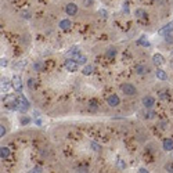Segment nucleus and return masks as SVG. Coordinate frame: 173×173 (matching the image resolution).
Wrapping results in <instances>:
<instances>
[{
    "label": "nucleus",
    "mask_w": 173,
    "mask_h": 173,
    "mask_svg": "<svg viewBox=\"0 0 173 173\" xmlns=\"http://www.w3.org/2000/svg\"><path fill=\"white\" fill-rule=\"evenodd\" d=\"M4 134H6V127H4L3 125H1V127H0V136L3 137Z\"/></svg>",
    "instance_id": "28"
},
{
    "label": "nucleus",
    "mask_w": 173,
    "mask_h": 173,
    "mask_svg": "<svg viewBox=\"0 0 173 173\" xmlns=\"http://www.w3.org/2000/svg\"><path fill=\"white\" fill-rule=\"evenodd\" d=\"M123 10L126 11V13H129V7H127V3H125V4H123Z\"/></svg>",
    "instance_id": "35"
},
{
    "label": "nucleus",
    "mask_w": 173,
    "mask_h": 173,
    "mask_svg": "<svg viewBox=\"0 0 173 173\" xmlns=\"http://www.w3.org/2000/svg\"><path fill=\"white\" fill-rule=\"evenodd\" d=\"M119 103H121V100H119V97L116 94H111V96L107 98V104H108L109 107H118Z\"/></svg>",
    "instance_id": "5"
},
{
    "label": "nucleus",
    "mask_w": 173,
    "mask_h": 173,
    "mask_svg": "<svg viewBox=\"0 0 173 173\" xmlns=\"http://www.w3.org/2000/svg\"><path fill=\"white\" fill-rule=\"evenodd\" d=\"M100 14L103 15V17H107V11H105V10H100Z\"/></svg>",
    "instance_id": "36"
},
{
    "label": "nucleus",
    "mask_w": 173,
    "mask_h": 173,
    "mask_svg": "<svg viewBox=\"0 0 173 173\" xmlns=\"http://www.w3.org/2000/svg\"><path fill=\"white\" fill-rule=\"evenodd\" d=\"M64 65H65V68H67V71H69V72H76L78 68H79V64H78L73 58H71V60H65Z\"/></svg>",
    "instance_id": "3"
},
{
    "label": "nucleus",
    "mask_w": 173,
    "mask_h": 173,
    "mask_svg": "<svg viewBox=\"0 0 173 173\" xmlns=\"http://www.w3.org/2000/svg\"><path fill=\"white\" fill-rule=\"evenodd\" d=\"M28 87L31 89V90H33V87H35V80H33V79H29V80H28Z\"/></svg>",
    "instance_id": "25"
},
{
    "label": "nucleus",
    "mask_w": 173,
    "mask_h": 173,
    "mask_svg": "<svg viewBox=\"0 0 173 173\" xmlns=\"http://www.w3.org/2000/svg\"><path fill=\"white\" fill-rule=\"evenodd\" d=\"M145 15H147V14H145V11L143 10V8H137V10H136V17H137V18H144Z\"/></svg>",
    "instance_id": "17"
},
{
    "label": "nucleus",
    "mask_w": 173,
    "mask_h": 173,
    "mask_svg": "<svg viewBox=\"0 0 173 173\" xmlns=\"http://www.w3.org/2000/svg\"><path fill=\"white\" fill-rule=\"evenodd\" d=\"M8 157H10V150L7 147H1V150H0V158L7 159Z\"/></svg>",
    "instance_id": "13"
},
{
    "label": "nucleus",
    "mask_w": 173,
    "mask_h": 173,
    "mask_svg": "<svg viewBox=\"0 0 173 173\" xmlns=\"http://www.w3.org/2000/svg\"><path fill=\"white\" fill-rule=\"evenodd\" d=\"M166 169H168V172H173V166L168 163V165H166Z\"/></svg>",
    "instance_id": "34"
},
{
    "label": "nucleus",
    "mask_w": 173,
    "mask_h": 173,
    "mask_svg": "<svg viewBox=\"0 0 173 173\" xmlns=\"http://www.w3.org/2000/svg\"><path fill=\"white\" fill-rule=\"evenodd\" d=\"M89 109H90L91 112H96L97 111V104H96L94 101H90V103H89Z\"/></svg>",
    "instance_id": "19"
},
{
    "label": "nucleus",
    "mask_w": 173,
    "mask_h": 173,
    "mask_svg": "<svg viewBox=\"0 0 173 173\" xmlns=\"http://www.w3.org/2000/svg\"><path fill=\"white\" fill-rule=\"evenodd\" d=\"M157 78L161 80H166V78H168V75H166V72L163 71V69H157Z\"/></svg>",
    "instance_id": "16"
},
{
    "label": "nucleus",
    "mask_w": 173,
    "mask_h": 173,
    "mask_svg": "<svg viewBox=\"0 0 173 173\" xmlns=\"http://www.w3.org/2000/svg\"><path fill=\"white\" fill-rule=\"evenodd\" d=\"M162 147H163V150H165V151H172V150H173V140H170V139H166V140H163Z\"/></svg>",
    "instance_id": "9"
},
{
    "label": "nucleus",
    "mask_w": 173,
    "mask_h": 173,
    "mask_svg": "<svg viewBox=\"0 0 173 173\" xmlns=\"http://www.w3.org/2000/svg\"><path fill=\"white\" fill-rule=\"evenodd\" d=\"M159 98H161V100H168V98H169V93H168V90H161L159 91Z\"/></svg>",
    "instance_id": "18"
},
{
    "label": "nucleus",
    "mask_w": 173,
    "mask_h": 173,
    "mask_svg": "<svg viewBox=\"0 0 173 173\" xmlns=\"http://www.w3.org/2000/svg\"><path fill=\"white\" fill-rule=\"evenodd\" d=\"M17 101H18V111L22 112V114H25L29 109V101L26 100L25 96H22V94H19L18 97H17Z\"/></svg>",
    "instance_id": "1"
},
{
    "label": "nucleus",
    "mask_w": 173,
    "mask_h": 173,
    "mask_svg": "<svg viewBox=\"0 0 173 173\" xmlns=\"http://www.w3.org/2000/svg\"><path fill=\"white\" fill-rule=\"evenodd\" d=\"M121 90L126 94V96H134V94H137V89L132 83H125V85H122V86H121Z\"/></svg>",
    "instance_id": "2"
},
{
    "label": "nucleus",
    "mask_w": 173,
    "mask_h": 173,
    "mask_svg": "<svg viewBox=\"0 0 173 173\" xmlns=\"http://www.w3.org/2000/svg\"><path fill=\"white\" fill-rule=\"evenodd\" d=\"M154 104H155V98L151 97V96H145V97L143 98V105H144L147 109L152 108V107H154Z\"/></svg>",
    "instance_id": "6"
},
{
    "label": "nucleus",
    "mask_w": 173,
    "mask_h": 173,
    "mask_svg": "<svg viewBox=\"0 0 173 173\" xmlns=\"http://www.w3.org/2000/svg\"><path fill=\"white\" fill-rule=\"evenodd\" d=\"M8 90H10V82H8L7 78H3L1 79V91L7 94Z\"/></svg>",
    "instance_id": "10"
},
{
    "label": "nucleus",
    "mask_w": 173,
    "mask_h": 173,
    "mask_svg": "<svg viewBox=\"0 0 173 173\" xmlns=\"http://www.w3.org/2000/svg\"><path fill=\"white\" fill-rule=\"evenodd\" d=\"M172 55H173V51H172Z\"/></svg>",
    "instance_id": "39"
},
{
    "label": "nucleus",
    "mask_w": 173,
    "mask_h": 173,
    "mask_svg": "<svg viewBox=\"0 0 173 173\" xmlns=\"http://www.w3.org/2000/svg\"><path fill=\"white\" fill-rule=\"evenodd\" d=\"M11 86L14 87V90L18 91V93H21V91H22V80H21V78H19L18 75H15L14 78H13V83H11Z\"/></svg>",
    "instance_id": "4"
},
{
    "label": "nucleus",
    "mask_w": 173,
    "mask_h": 173,
    "mask_svg": "<svg viewBox=\"0 0 173 173\" xmlns=\"http://www.w3.org/2000/svg\"><path fill=\"white\" fill-rule=\"evenodd\" d=\"M33 68H35V69H40V64H35V65H33Z\"/></svg>",
    "instance_id": "38"
},
{
    "label": "nucleus",
    "mask_w": 173,
    "mask_h": 173,
    "mask_svg": "<svg viewBox=\"0 0 173 173\" xmlns=\"http://www.w3.org/2000/svg\"><path fill=\"white\" fill-rule=\"evenodd\" d=\"M0 64H1V67H6V65H7V60H6V58H1V62H0Z\"/></svg>",
    "instance_id": "32"
},
{
    "label": "nucleus",
    "mask_w": 173,
    "mask_h": 173,
    "mask_svg": "<svg viewBox=\"0 0 173 173\" xmlns=\"http://www.w3.org/2000/svg\"><path fill=\"white\" fill-rule=\"evenodd\" d=\"M31 172H37V173H40V172H42V168H40V166H35V168H33Z\"/></svg>",
    "instance_id": "29"
},
{
    "label": "nucleus",
    "mask_w": 173,
    "mask_h": 173,
    "mask_svg": "<svg viewBox=\"0 0 173 173\" xmlns=\"http://www.w3.org/2000/svg\"><path fill=\"white\" fill-rule=\"evenodd\" d=\"M118 166L121 168V169H123V168H125V163H123L122 159H119V161H118Z\"/></svg>",
    "instance_id": "30"
},
{
    "label": "nucleus",
    "mask_w": 173,
    "mask_h": 173,
    "mask_svg": "<svg viewBox=\"0 0 173 173\" xmlns=\"http://www.w3.org/2000/svg\"><path fill=\"white\" fill-rule=\"evenodd\" d=\"M91 147H93V150H94V151H100V150H101V147H100V145H98L97 143H94V141H91Z\"/></svg>",
    "instance_id": "24"
},
{
    "label": "nucleus",
    "mask_w": 173,
    "mask_h": 173,
    "mask_svg": "<svg viewBox=\"0 0 173 173\" xmlns=\"http://www.w3.org/2000/svg\"><path fill=\"white\" fill-rule=\"evenodd\" d=\"M25 65H26V61H25V60H22L21 62H18V64L14 65V68H15V69H21L22 67H25Z\"/></svg>",
    "instance_id": "20"
},
{
    "label": "nucleus",
    "mask_w": 173,
    "mask_h": 173,
    "mask_svg": "<svg viewBox=\"0 0 173 173\" xmlns=\"http://www.w3.org/2000/svg\"><path fill=\"white\" fill-rule=\"evenodd\" d=\"M65 11H67L68 15H76V13H78V6L73 3H69L68 6H67V8H65Z\"/></svg>",
    "instance_id": "8"
},
{
    "label": "nucleus",
    "mask_w": 173,
    "mask_h": 173,
    "mask_svg": "<svg viewBox=\"0 0 173 173\" xmlns=\"http://www.w3.org/2000/svg\"><path fill=\"white\" fill-rule=\"evenodd\" d=\"M93 71H94V67L93 65H86V67H85V68H83V75L85 76H89V75H91V73H93Z\"/></svg>",
    "instance_id": "15"
},
{
    "label": "nucleus",
    "mask_w": 173,
    "mask_h": 173,
    "mask_svg": "<svg viewBox=\"0 0 173 173\" xmlns=\"http://www.w3.org/2000/svg\"><path fill=\"white\" fill-rule=\"evenodd\" d=\"M154 115H155L154 112H148L147 115H145V118H150V119H151V118H154Z\"/></svg>",
    "instance_id": "33"
},
{
    "label": "nucleus",
    "mask_w": 173,
    "mask_h": 173,
    "mask_svg": "<svg viewBox=\"0 0 173 173\" xmlns=\"http://www.w3.org/2000/svg\"><path fill=\"white\" fill-rule=\"evenodd\" d=\"M173 31V21L172 22H169V24H166L165 26H163L162 29H159V35H169L170 32Z\"/></svg>",
    "instance_id": "7"
},
{
    "label": "nucleus",
    "mask_w": 173,
    "mask_h": 173,
    "mask_svg": "<svg viewBox=\"0 0 173 173\" xmlns=\"http://www.w3.org/2000/svg\"><path fill=\"white\" fill-rule=\"evenodd\" d=\"M137 43H139V44H143V46H145V47L150 46V42H148V40H144V39H140L139 42H137Z\"/></svg>",
    "instance_id": "22"
},
{
    "label": "nucleus",
    "mask_w": 173,
    "mask_h": 173,
    "mask_svg": "<svg viewBox=\"0 0 173 173\" xmlns=\"http://www.w3.org/2000/svg\"><path fill=\"white\" fill-rule=\"evenodd\" d=\"M91 3H93V0H85V6H86V7H89Z\"/></svg>",
    "instance_id": "31"
},
{
    "label": "nucleus",
    "mask_w": 173,
    "mask_h": 173,
    "mask_svg": "<svg viewBox=\"0 0 173 173\" xmlns=\"http://www.w3.org/2000/svg\"><path fill=\"white\" fill-rule=\"evenodd\" d=\"M76 172H89V169H87V168H85V166H79V168L76 169Z\"/></svg>",
    "instance_id": "27"
},
{
    "label": "nucleus",
    "mask_w": 173,
    "mask_h": 173,
    "mask_svg": "<svg viewBox=\"0 0 173 173\" xmlns=\"http://www.w3.org/2000/svg\"><path fill=\"white\" fill-rule=\"evenodd\" d=\"M22 17H24V18H29V14L28 13H22Z\"/></svg>",
    "instance_id": "37"
},
{
    "label": "nucleus",
    "mask_w": 173,
    "mask_h": 173,
    "mask_svg": "<svg viewBox=\"0 0 173 173\" xmlns=\"http://www.w3.org/2000/svg\"><path fill=\"white\" fill-rule=\"evenodd\" d=\"M115 54H116V50L114 49V47H109V50H108V53H107V55L111 58V57H114Z\"/></svg>",
    "instance_id": "21"
},
{
    "label": "nucleus",
    "mask_w": 173,
    "mask_h": 173,
    "mask_svg": "<svg viewBox=\"0 0 173 173\" xmlns=\"http://www.w3.org/2000/svg\"><path fill=\"white\" fill-rule=\"evenodd\" d=\"M148 72V67L147 65H137L136 67V73L137 75H144Z\"/></svg>",
    "instance_id": "11"
},
{
    "label": "nucleus",
    "mask_w": 173,
    "mask_h": 173,
    "mask_svg": "<svg viewBox=\"0 0 173 173\" xmlns=\"http://www.w3.org/2000/svg\"><path fill=\"white\" fill-rule=\"evenodd\" d=\"M29 122H31V119L26 118V116H22L21 118V125H28Z\"/></svg>",
    "instance_id": "23"
},
{
    "label": "nucleus",
    "mask_w": 173,
    "mask_h": 173,
    "mask_svg": "<svg viewBox=\"0 0 173 173\" xmlns=\"http://www.w3.org/2000/svg\"><path fill=\"white\" fill-rule=\"evenodd\" d=\"M152 61H154L155 65H162L163 62H165V58H163L161 54H154V57H152Z\"/></svg>",
    "instance_id": "12"
},
{
    "label": "nucleus",
    "mask_w": 173,
    "mask_h": 173,
    "mask_svg": "<svg viewBox=\"0 0 173 173\" xmlns=\"http://www.w3.org/2000/svg\"><path fill=\"white\" fill-rule=\"evenodd\" d=\"M60 28H61L62 31L69 29L71 28V21H69V19H62V21H60Z\"/></svg>",
    "instance_id": "14"
},
{
    "label": "nucleus",
    "mask_w": 173,
    "mask_h": 173,
    "mask_svg": "<svg viewBox=\"0 0 173 173\" xmlns=\"http://www.w3.org/2000/svg\"><path fill=\"white\" fill-rule=\"evenodd\" d=\"M159 127H161V129H166V127H168V122H166V121L159 122Z\"/></svg>",
    "instance_id": "26"
}]
</instances>
